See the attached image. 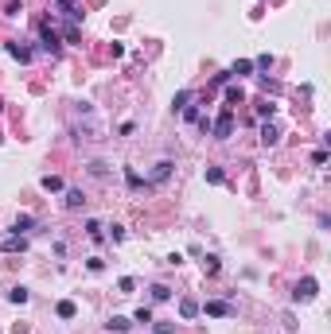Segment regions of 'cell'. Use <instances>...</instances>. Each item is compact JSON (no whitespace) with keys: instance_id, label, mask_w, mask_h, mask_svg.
<instances>
[{"instance_id":"603a6c76","label":"cell","mask_w":331,"mask_h":334,"mask_svg":"<svg viewBox=\"0 0 331 334\" xmlns=\"http://www.w3.org/2000/svg\"><path fill=\"white\" fill-rule=\"evenodd\" d=\"M226 101H230V105L241 101V86H226Z\"/></svg>"},{"instance_id":"f546056e","label":"cell","mask_w":331,"mask_h":334,"mask_svg":"<svg viewBox=\"0 0 331 334\" xmlns=\"http://www.w3.org/2000/svg\"><path fill=\"white\" fill-rule=\"evenodd\" d=\"M0 109H4V101H0Z\"/></svg>"},{"instance_id":"8992f818","label":"cell","mask_w":331,"mask_h":334,"mask_svg":"<svg viewBox=\"0 0 331 334\" xmlns=\"http://www.w3.org/2000/svg\"><path fill=\"white\" fill-rule=\"evenodd\" d=\"M35 230V218H31V214H20V218L12 221V233H20V237H24V233H31Z\"/></svg>"},{"instance_id":"7c38bea8","label":"cell","mask_w":331,"mask_h":334,"mask_svg":"<svg viewBox=\"0 0 331 334\" xmlns=\"http://www.w3.org/2000/svg\"><path fill=\"white\" fill-rule=\"evenodd\" d=\"M8 55H12V58H20V62H28V58H31V51H28V47H20V43H8Z\"/></svg>"},{"instance_id":"ac0fdd59","label":"cell","mask_w":331,"mask_h":334,"mask_svg":"<svg viewBox=\"0 0 331 334\" xmlns=\"http://www.w3.org/2000/svg\"><path fill=\"white\" fill-rule=\"evenodd\" d=\"M86 233H90V237H94V241H102V237H106V233H102V221H86Z\"/></svg>"},{"instance_id":"e0dca14e","label":"cell","mask_w":331,"mask_h":334,"mask_svg":"<svg viewBox=\"0 0 331 334\" xmlns=\"http://www.w3.org/2000/svg\"><path fill=\"white\" fill-rule=\"evenodd\" d=\"M125 183H129V187H133V190H140V187H144V179H140V175H136L133 167H129V171H125Z\"/></svg>"},{"instance_id":"277c9868","label":"cell","mask_w":331,"mask_h":334,"mask_svg":"<svg viewBox=\"0 0 331 334\" xmlns=\"http://www.w3.org/2000/svg\"><path fill=\"white\" fill-rule=\"evenodd\" d=\"M0 249H4V253H24V249H28V241H24L20 233H12V237H4V241H0Z\"/></svg>"},{"instance_id":"5bb4252c","label":"cell","mask_w":331,"mask_h":334,"mask_svg":"<svg viewBox=\"0 0 331 334\" xmlns=\"http://www.w3.org/2000/svg\"><path fill=\"white\" fill-rule=\"evenodd\" d=\"M106 326H109V330H117V334H121V330H129L133 322H129V319H121V315H113V319H109Z\"/></svg>"},{"instance_id":"d6986e66","label":"cell","mask_w":331,"mask_h":334,"mask_svg":"<svg viewBox=\"0 0 331 334\" xmlns=\"http://www.w3.org/2000/svg\"><path fill=\"white\" fill-rule=\"evenodd\" d=\"M43 190H62V179L59 175H43Z\"/></svg>"},{"instance_id":"cb8c5ba5","label":"cell","mask_w":331,"mask_h":334,"mask_svg":"<svg viewBox=\"0 0 331 334\" xmlns=\"http://www.w3.org/2000/svg\"><path fill=\"white\" fill-rule=\"evenodd\" d=\"M187 101H191V93H187V89H180V93H176V101H172V105H176V109H187Z\"/></svg>"},{"instance_id":"9c48e42d","label":"cell","mask_w":331,"mask_h":334,"mask_svg":"<svg viewBox=\"0 0 331 334\" xmlns=\"http://www.w3.org/2000/svg\"><path fill=\"white\" fill-rule=\"evenodd\" d=\"M277 140H281V132L273 129V125H265V129H261V144H265V148H273Z\"/></svg>"},{"instance_id":"ba28073f","label":"cell","mask_w":331,"mask_h":334,"mask_svg":"<svg viewBox=\"0 0 331 334\" xmlns=\"http://www.w3.org/2000/svg\"><path fill=\"white\" fill-rule=\"evenodd\" d=\"M55 4H59V12H66L70 20H82V12H78V4H74V0H55Z\"/></svg>"},{"instance_id":"52a82bcc","label":"cell","mask_w":331,"mask_h":334,"mask_svg":"<svg viewBox=\"0 0 331 334\" xmlns=\"http://www.w3.org/2000/svg\"><path fill=\"white\" fill-rule=\"evenodd\" d=\"M172 167H176V163H172V160H160V163H156V167H152V183H164L168 175H172Z\"/></svg>"},{"instance_id":"8fae6325","label":"cell","mask_w":331,"mask_h":334,"mask_svg":"<svg viewBox=\"0 0 331 334\" xmlns=\"http://www.w3.org/2000/svg\"><path fill=\"white\" fill-rule=\"evenodd\" d=\"M55 311H59V319H74V315H78V307L70 303V299H62V303L55 307Z\"/></svg>"},{"instance_id":"7402d4cb","label":"cell","mask_w":331,"mask_h":334,"mask_svg":"<svg viewBox=\"0 0 331 334\" xmlns=\"http://www.w3.org/2000/svg\"><path fill=\"white\" fill-rule=\"evenodd\" d=\"M90 175H94V179H106L109 171H106V163H102V160H94L90 163Z\"/></svg>"},{"instance_id":"30bf717a","label":"cell","mask_w":331,"mask_h":334,"mask_svg":"<svg viewBox=\"0 0 331 334\" xmlns=\"http://www.w3.org/2000/svg\"><path fill=\"white\" fill-rule=\"evenodd\" d=\"M180 315H183V319H195V315H199V303H195V299H180Z\"/></svg>"},{"instance_id":"4316f807","label":"cell","mask_w":331,"mask_h":334,"mask_svg":"<svg viewBox=\"0 0 331 334\" xmlns=\"http://www.w3.org/2000/svg\"><path fill=\"white\" fill-rule=\"evenodd\" d=\"M24 12V8H20V0H8V4H4V16H20Z\"/></svg>"},{"instance_id":"2e32d148","label":"cell","mask_w":331,"mask_h":334,"mask_svg":"<svg viewBox=\"0 0 331 334\" xmlns=\"http://www.w3.org/2000/svg\"><path fill=\"white\" fill-rule=\"evenodd\" d=\"M250 70H254V62H250V58H238V62L230 66V74H250Z\"/></svg>"},{"instance_id":"4fadbf2b","label":"cell","mask_w":331,"mask_h":334,"mask_svg":"<svg viewBox=\"0 0 331 334\" xmlns=\"http://www.w3.org/2000/svg\"><path fill=\"white\" fill-rule=\"evenodd\" d=\"M82 202H86V194H82V190H66V206H70V210H78Z\"/></svg>"},{"instance_id":"d4e9b609","label":"cell","mask_w":331,"mask_h":334,"mask_svg":"<svg viewBox=\"0 0 331 334\" xmlns=\"http://www.w3.org/2000/svg\"><path fill=\"white\" fill-rule=\"evenodd\" d=\"M226 175H222V167H207V183H222Z\"/></svg>"},{"instance_id":"6da1fadb","label":"cell","mask_w":331,"mask_h":334,"mask_svg":"<svg viewBox=\"0 0 331 334\" xmlns=\"http://www.w3.org/2000/svg\"><path fill=\"white\" fill-rule=\"evenodd\" d=\"M211 132H214V140H230V136H234V113L222 109V117L211 125Z\"/></svg>"},{"instance_id":"83f0119b","label":"cell","mask_w":331,"mask_h":334,"mask_svg":"<svg viewBox=\"0 0 331 334\" xmlns=\"http://www.w3.org/2000/svg\"><path fill=\"white\" fill-rule=\"evenodd\" d=\"M133 322H152V311H148V307H140V311L133 315Z\"/></svg>"},{"instance_id":"5b68a950","label":"cell","mask_w":331,"mask_h":334,"mask_svg":"<svg viewBox=\"0 0 331 334\" xmlns=\"http://www.w3.org/2000/svg\"><path fill=\"white\" fill-rule=\"evenodd\" d=\"M207 315H214V319H226V315H234V307L222 303V299H211V303H207Z\"/></svg>"},{"instance_id":"44dd1931","label":"cell","mask_w":331,"mask_h":334,"mask_svg":"<svg viewBox=\"0 0 331 334\" xmlns=\"http://www.w3.org/2000/svg\"><path fill=\"white\" fill-rule=\"evenodd\" d=\"M8 299H12V303H28V288H12Z\"/></svg>"},{"instance_id":"3957f363","label":"cell","mask_w":331,"mask_h":334,"mask_svg":"<svg viewBox=\"0 0 331 334\" xmlns=\"http://www.w3.org/2000/svg\"><path fill=\"white\" fill-rule=\"evenodd\" d=\"M39 35H43V51H51V55H55V51H59V31L51 28V24H43V28H39Z\"/></svg>"},{"instance_id":"ffe728a7","label":"cell","mask_w":331,"mask_h":334,"mask_svg":"<svg viewBox=\"0 0 331 334\" xmlns=\"http://www.w3.org/2000/svg\"><path fill=\"white\" fill-rule=\"evenodd\" d=\"M62 39H66V43H78L82 35H78V28H74V24H66V28H62Z\"/></svg>"},{"instance_id":"f1b7e54d","label":"cell","mask_w":331,"mask_h":334,"mask_svg":"<svg viewBox=\"0 0 331 334\" xmlns=\"http://www.w3.org/2000/svg\"><path fill=\"white\" fill-rule=\"evenodd\" d=\"M152 330H156V334H176V326H172V322H156Z\"/></svg>"},{"instance_id":"9a60e30c","label":"cell","mask_w":331,"mask_h":334,"mask_svg":"<svg viewBox=\"0 0 331 334\" xmlns=\"http://www.w3.org/2000/svg\"><path fill=\"white\" fill-rule=\"evenodd\" d=\"M152 299H156V303H164V299H172V288H164V284H156V288H152Z\"/></svg>"},{"instance_id":"7a4b0ae2","label":"cell","mask_w":331,"mask_h":334,"mask_svg":"<svg viewBox=\"0 0 331 334\" xmlns=\"http://www.w3.org/2000/svg\"><path fill=\"white\" fill-rule=\"evenodd\" d=\"M316 276H304L300 284H296V291H292V295H296V299H304V303H308V299H316Z\"/></svg>"},{"instance_id":"484cf974","label":"cell","mask_w":331,"mask_h":334,"mask_svg":"<svg viewBox=\"0 0 331 334\" xmlns=\"http://www.w3.org/2000/svg\"><path fill=\"white\" fill-rule=\"evenodd\" d=\"M273 113H277V105H273V101H261V105H257V117H273Z\"/></svg>"},{"instance_id":"4dcf8cb0","label":"cell","mask_w":331,"mask_h":334,"mask_svg":"<svg viewBox=\"0 0 331 334\" xmlns=\"http://www.w3.org/2000/svg\"><path fill=\"white\" fill-rule=\"evenodd\" d=\"M0 140H4V136H0Z\"/></svg>"}]
</instances>
